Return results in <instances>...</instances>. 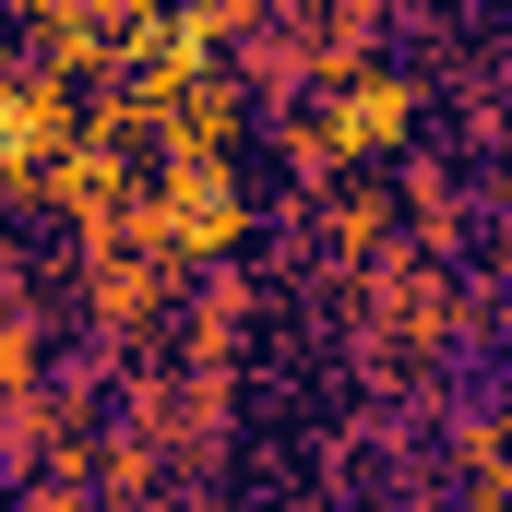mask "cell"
I'll return each instance as SVG.
<instances>
[{"label":"cell","mask_w":512,"mask_h":512,"mask_svg":"<svg viewBox=\"0 0 512 512\" xmlns=\"http://www.w3.org/2000/svg\"><path fill=\"white\" fill-rule=\"evenodd\" d=\"M36 382H48V286L12 274V286H0V405L36 393Z\"/></svg>","instance_id":"cell-7"},{"label":"cell","mask_w":512,"mask_h":512,"mask_svg":"<svg viewBox=\"0 0 512 512\" xmlns=\"http://www.w3.org/2000/svg\"><path fill=\"white\" fill-rule=\"evenodd\" d=\"M131 239L167 251L179 274H239V251H251V191H239V167H155V179L131 191Z\"/></svg>","instance_id":"cell-1"},{"label":"cell","mask_w":512,"mask_h":512,"mask_svg":"<svg viewBox=\"0 0 512 512\" xmlns=\"http://www.w3.org/2000/svg\"><path fill=\"white\" fill-rule=\"evenodd\" d=\"M298 239H310V262H322V286H346L370 251H393V179L382 167H346L334 191L298 203Z\"/></svg>","instance_id":"cell-4"},{"label":"cell","mask_w":512,"mask_h":512,"mask_svg":"<svg viewBox=\"0 0 512 512\" xmlns=\"http://www.w3.org/2000/svg\"><path fill=\"white\" fill-rule=\"evenodd\" d=\"M251 310H262V286L251 274H191V298H179V358L167 370H227L239 382V346H251Z\"/></svg>","instance_id":"cell-5"},{"label":"cell","mask_w":512,"mask_h":512,"mask_svg":"<svg viewBox=\"0 0 512 512\" xmlns=\"http://www.w3.org/2000/svg\"><path fill=\"white\" fill-rule=\"evenodd\" d=\"M12 274H24V251H12V215H0V286H12Z\"/></svg>","instance_id":"cell-10"},{"label":"cell","mask_w":512,"mask_h":512,"mask_svg":"<svg viewBox=\"0 0 512 512\" xmlns=\"http://www.w3.org/2000/svg\"><path fill=\"white\" fill-rule=\"evenodd\" d=\"M274 167L298 179V203L346 179V167H334V143H322V120H310V108H274Z\"/></svg>","instance_id":"cell-8"},{"label":"cell","mask_w":512,"mask_h":512,"mask_svg":"<svg viewBox=\"0 0 512 512\" xmlns=\"http://www.w3.org/2000/svg\"><path fill=\"white\" fill-rule=\"evenodd\" d=\"M501 382H465V405H453V501L465 512H501Z\"/></svg>","instance_id":"cell-6"},{"label":"cell","mask_w":512,"mask_h":512,"mask_svg":"<svg viewBox=\"0 0 512 512\" xmlns=\"http://www.w3.org/2000/svg\"><path fill=\"white\" fill-rule=\"evenodd\" d=\"M12 512H96V489H84V441H72V453H48V465L12 489Z\"/></svg>","instance_id":"cell-9"},{"label":"cell","mask_w":512,"mask_h":512,"mask_svg":"<svg viewBox=\"0 0 512 512\" xmlns=\"http://www.w3.org/2000/svg\"><path fill=\"white\" fill-rule=\"evenodd\" d=\"M429 96H441V72H417V60H358V72H334V84L310 96V120L334 143V167H382V155H405V143L429 131Z\"/></svg>","instance_id":"cell-2"},{"label":"cell","mask_w":512,"mask_h":512,"mask_svg":"<svg viewBox=\"0 0 512 512\" xmlns=\"http://www.w3.org/2000/svg\"><path fill=\"white\" fill-rule=\"evenodd\" d=\"M155 167H239V143H251V96L227 84V60H203V72H179L167 96H155Z\"/></svg>","instance_id":"cell-3"}]
</instances>
